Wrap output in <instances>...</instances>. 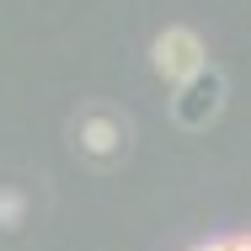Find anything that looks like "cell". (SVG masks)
Wrapping results in <instances>:
<instances>
[{"mask_svg":"<svg viewBox=\"0 0 251 251\" xmlns=\"http://www.w3.org/2000/svg\"><path fill=\"white\" fill-rule=\"evenodd\" d=\"M150 64L166 86H187L193 75L208 70V49H203V38L193 27H166V32H155V43H150Z\"/></svg>","mask_w":251,"mask_h":251,"instance_id":"1","label":"cell"},{"mask_svg":"<svg viewBox=\"0 0 251 251\" xmlns=\"http://www.w3.org/2000/svg\"><path fill=\"white\" fill-rule=\"evenodd\" d=\"M219 107H225V80H219L214 64L203 75H193L187 86H176V101H171V112H176L182 128H208L219 118Z\"/></svg>","mask_w":251,"mask_h":251,"instance_id":"2","label":"cell"},{"mask_svg":"<svg viewBox=\"0 0 251 251\" xmlns=\"http://www.w3.org/2000/svg\"><path fill=\"white\" fill-rule=\"evenodd\" d=\"M75 139H80V150L97 155V160H112V155L123 150V139H128V128L112 118V112H101V107H91L80 123H75Z\"/></svg>","mask_w":251,"mask_h":251,"instance_id":"3","label":"cell"},{"mask_svg":"<svg viewBox=\"0 0 251 251\" xmlns=\"http://www.w3.org/2000/svg\"><path fill=\"white\" fill-rule=\"evenodd\" d=\"M193 251H251V235H214V241H203Z\"/></svg>","mask_w":251,"mask_h":251,"instance_id":"4","label":"cell"}]
</instances>
